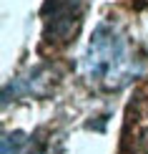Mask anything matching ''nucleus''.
I'll list each match as a JSON object with an SVG mask.
<instances>
[{
	"label": "nucleus",
	"instance_id": "nucleus-2",
	"mask_svg": "<svg viewBox=\"0 0 148 154\" xmlns=\"http://www.w3.org/2000/svg\"><path fill=\"white\" fill-rule=\"evenodd\" d=\"M88 0H45L43 8V38L53 46H63L78 33Z\"/></svg>",
	"mask_w": 148,
	"mask_h": 154
},
{
	"label": "nucleus",
	"instance_id": "nucleus-1",
	"mask_svg": "<svg viewBox=\"0 0 148 154\" xmlns=\"http://www.w3.org/2000/svg\"><path fill=\"white\" fill-rule=\"evenodd\" d=\"M141 61L133 41L120 28L100 23L93 30L80 61L83 79L100 91H120L141 73Z\"/></svg>",
	"mask_w": 148,
	"mask_h": 154
}]
</instances>
